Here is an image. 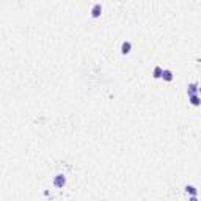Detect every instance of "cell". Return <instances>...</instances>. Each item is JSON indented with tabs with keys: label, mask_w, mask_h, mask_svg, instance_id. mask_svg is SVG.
<instances>
[{
	"label": "cell",
	"mask_w": 201,
	"mask_h": 201,
	"mask_svg": "<svg viewBox=\"0 0 201 201\" xmlns=\"http://www.w3.org/2000/svg\"><path fill=\"white\" fill-rule=\"evenodd\" d=\"M64 184H66V178H64L63 174H57V176L54 178V185H55V187L61 188Z\"/></svg>",
	"instance_id": "6da1fadb"
},
{
	"label": "cell",
	"mask_w": 201,
	"mask_h": 201,
	"mask_svg": "<svg viewBox=\"0 0 201 201\" xmlns=\"http://www.w3.org/2000/svg\"><path fill=\"white\" fill-rule=\"evenodd\" d=\"M100 13H102V7H100V3H96V5L93 7V10H91V16H93V18H99Z\"/></svg>",
	"instance_id": "7a4b0ae2"
},
{
	"label": "cell",
	"mask_w": 201,
	"mask_h": 201,
	"mask_svg": "<svg viewBox=\"0 0 201 201\" xmlns=\"http://www.w3.org/2000/svg\"><path fill=\"white\" fill-rule=\"evenodd\" d=\"M160 77H162L163 80H167V82H171V80H173V72H171L170 69H163Z\"/></svg>",
	"instance_id": "3957f363"
},
{
	"label": "cell",
	"mask_w": 201,
	"mask_h": 201,
	"mask_svg": "<svg viewBox=\"0 0 201 201\" xmlns=\"http://www.w3.org/2000/svg\"><path fill=\"white\" fill-rule=\"evenodd\" d=\"M131 49H132V44L129 43V41H124L123 44H121V52L126 55V54H129L131 52Z\"/></svg>",
	"instance_id": "277c9868"
},
{
	"label": "cell",
	"mask_w": 201,
	"mask_h": 201,
	"mask_svg": "<svg viewBox=\"0 0 201 201\" xmlns=\"http://www.w3.org/2000/svg\"><path fill=\"white\" fill-rule=\"evenodd\" d=\"M187 93H188V96H193V94H196V93H198V85H196V83H192V85H188V90H187Z\"/></svg>",
	"instance_id": "5b68a950"
},
{
	"label": "cell",
	"mask_w": 201,
	"mask_h": 201,
	"mask_svg": "<svg viewBox=\"0 0 201 201\" xmlns=\"http://www.w3.org/2000/svg\"><path fill=\"white\" fill-rule=\"evenodd\" d=\"M190 104H192V106H199V97H198V94L190 96Z\"/></svg>",
	"instance_id": "8992f818"
},
{
	"label": "cell",
	"mask_w": 201,
	"mask_h": 201,
	"mask_svg": "<svg viewBox=\"0 0 201 201\" xmlns=\"http://www.w3.org/2000/svg\"><path fill=\"white\" fill-rule=\"evenodd\" d=\"M162 71H163V69H162L160 66H156V68H154V79H160Z\"/></svg>",
	"instance_id": "52a82bcc"
},
{
	"label": "cell",
	"mask_w": 201,
	"mask_h": 201,
	"mask_svg": "<svg viewBox=\"0 0 201 201\" xmlns=\"http://www.w3.org/2000/svg\"><path fill=\"white\" fill-rule=\"evenodd\" d=\"M185 188H187V192H188V193H192V196H196V188H195L193 185H187Z\"/></svg>",
	"instance_id": "ba28073f"
},
{
	"label": "cell",
	"mask_w": 201,
	"mask_h": 201,
	"mask_svg": "<svg viewBox=\"0 0 201 201\" xmlns=\"http://www.w3.org/2000/svg\"><path fill=\"white\" fill-rule=\"evenodd\" d=\"M188 201H198V198H196V196H192V198H190Z\"/></svg>",
	"instance_id": "9c48e42d"
}]
</instances>
